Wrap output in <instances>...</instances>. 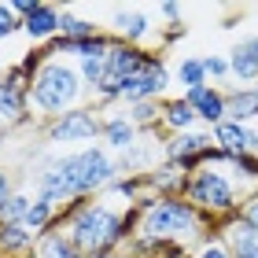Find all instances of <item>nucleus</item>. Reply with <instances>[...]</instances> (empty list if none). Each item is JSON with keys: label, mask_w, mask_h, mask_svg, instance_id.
Listing matches in <instances>:
<instances>
[{"label": "nucleus", "mask_w": 258, "mask_h": 258, "mask_svg": "<svg viewBox=\"0 0 258 258\" xmlns=\"http://www.w3.org/2000/svg\"><path fill=\"white\" fill-rule=\"evenodd\" d=\"M11 196H15V181H11V173H8L4 166H0V210L8 207V199H11Z\"/></svg>", "instance_id": "nucleus-26"}, {"label": "nucleus", "mask_w": 258, "mask_h": 258, "mask_svg": "<svg viewBox=\"0 0 258 258\" xmlns=\"http://www.w3.org/2000/svg\"><path fill=\"white\" fill-rule=\"evenodd\" d=\"M196 111H192V103L184 100V96H166L162 100V129L173 137V133H192V125H196Z\"/></svg>", "instance_id": "nucleus-18"}, {"label": "nucleus", "mask_w": 258, "mask_h": 258, "mask_svg": "<svg viewBox=\"0 0 258 258\" xmlns=\"http://www.w3.org/2000/svg\"><path fill=\"white\" fill-rule=\"evenodd\" d=\"M100 26L96 22H89V19H78V15H70V11L63 8V26H59V37H70V41H81V37H96Z\"/></svg>", "instance_id": "nucleus-20"}, {"label": "nucleus", "mask_w": 258, "mask_h": 258, "mask_svg": "<svg viewBox=\"0 0 258 258\" xmlns=\"http://www.w3.org/2000/svg\"><path fill=\"white\" fill-rule=\"evenodd\" d=\"M247 192L251 188L232 177V170H225V166H203V170L188 173L184 199H188L203 218H210L218 225V221L240 214V203H243V196H247Z\"/></svg>", "instance_id": "nucleus-5"}, {"label": "nucleus", "mask_w": 258, "mask_h": 258, "mask_svg": "<svg viewBox=\"0 0 258 258\" xmlns=\"http://www.w3.org/2000/svg\"><path fill=\"white\" fill-rule=\"evenodd\" d=\"M184 100L192 103V111H196V118L203 122L207 129H214V125H221L229 118L225 114V89L221 85H199V89H188V92H181Z\"/></svg>", "instance_id": "nucleus-9"}, {"label": "nucleus", "mask_w": 258, "mask_h": 258, "mask_svg": "<svg viewBox=\"0 0 258 258\" xmlns=\"http://www.w3.org/2000/svg\"><path fill=\"white\" fill-rule=\"evenodd\" d=\"M166 89H170V70H166V59L155 55L140 74H133L129 81H122V96L118 103H144V100H166Z\"/></svg>", "instance_id": "nucleus-7"}, {"label": "nucleus", "mask_w": 258, "mask_h": 258, "mask_svg": "<svg viewBox=\"0 0 258 258\" xmlns=\"http://www.w3.org/2000/svg\"><path fill=\"white\" fill-rule=\"evenodd\" d=\"M210 140L214 148L229 151V155H243V151H258V129L254 125H240V122H221L210 129Z\"/></svg>", "instance_id": "nucleus-12"}, {"label": "nucleus", "mask_w": 258, "mask_h": 258, "mask_svg": "<svg viewBox=\"0 0 258 258\" xmlns=\"http://www.w3.org/2000/svg\"><path fill=\"white\" fill-rule=\"evenodd\" d=\"M173 78L181 81V89H184V92H188V89H199V85H207L203 55H181V63H177V70H173Z\"/></svg>", "instance_id": "nucleus-19"}, {"label": "nucleus", "mask_w": 258, "mask_h": 258, "mask_svg": "<svg viewBox=\"0 0 258 258\" xmlns=\"http://www.w3.org/2000/svg\"><path fill=\"white\" fill-rule=\"evenodd\" d=\"M214 232L229 243L232 258H258V236L240 221V214H232V218H225V221H218Z\"/></svg>", "instance_id": "nucleus-14"}, {"label": "nucleus", "mask_w": 258, "mask_h": 258, "mask_svg": "<svg viewBox=\"0 0 258 258\" xmlns=\"http://www.w3.org/2000/svg\"><path fill=\"white\" fill-rule=\"evenodd\" d=\"M207 81H229V55H203Z\"/></svg>", "instance_id": "nucleus-25"}, {"label": "nucleus", "mask_w": 258, "mask_h": 258, "mask_svg": "<svg viewBox=\"0 0 258 258\" xmlns=\"http://www.w3.org/2000/svg\"><path fill=\"white\" fill-rule=\"evenodd\" d=\"M229 78L240 85H258V33L240 37L229 52Z\"/></svg>", "instance_id": "nucleus-13"}, {"label": "nucleus", "mask_w": 258, "mask_h": 258, "mask_svg": "<svg viewBox=\"0 0 258 258\" xmlns=\"http://www.w3.org/2000/svg\"><path fill=\"white\" fill-rule=\"evenodd\" d=\"M240 221L258 236V188L243 196V203H240Z\"/></svg>", "instance_id": "nucleus-24"}, {"label": "nucleus", "mask_w": 258, "mask_h": 258, "mask_svg": "<svg viewBox=\"0 0 258 258\" xmlns=\"http://www.w3.org/2000/svg\"><path fill=\"white\" fill-rule=\"evenodd\" d=\"M8 4H11V11H15V15H19V19H26V15H30V11H33V8H37V0H8Z\"/></svg>", "instance_id": "nucleus-27"}, {"label": "nucleus", "mask_w": 258, "mask_h": 258, "mask_svg": "<svg viewBox=\"0 0 258 258\" xmlns=\"http://www.w3.org/2000/svg\"><path fill=\"white\" fill-rule=\"evenodd\" d=\"M214 144L210 140V129H192V133H173L162 140V159L181 166L184 173H196L199 170V155Z\"/></svg>", "instance_id": "nucleus-8"}, {"label": "nucleus", "mask_w": 258, "mask_h": 258, "mask_svg": "<svg viewBox=\"0 0 258 258\" xmlns=\"http://www.w3.org/2000/svg\"><path fill=\"white\" fill-rule=\"evenodd\" d=\"M137 137H140V129L129 122V114H107L103 118V133H100V140H103V148L107 151H118V155H129V151L137 148Z\"/></svg>", "instance_id": "nucleus-15"}, {"label": "nucleus", "mask_w": 258, "mask_h": 258, "mask_svg": "<svg viewBox=\"0 0 258 258\" xmlns=\"http://www.w3.org/2000/svg\"><path fill=\"white\" fill-rule=\"evenodd\" d=\"M22 30V19L11 11L8 0H0V41H8V37H15V33Z\"/></svg>", "instance_id": "nucleus-23"}, {"label": "nucleus", "mask_w": 258, "mask_h": 258, "mask_svg": "<svg viewBox=\"0 0 258 258\" xmlns=\"http://www.w3.org/2000/svg\"><path fill=\"white\" fill-rule=\"evenodd\" d=\"M30 207H33V196L15 192V196L8 199V207L0 210V221H15V225H22V221H26V214H30Z\"/></svg>", "instance_id": "nucleus-21"}, {"label": "nucleus", "mask_w": 258, "mask_h": 258, "mask_svg": "<svg viewBox=\"0 0 258 258\" xmlns=\"http://www.w3.org/2000/svg\"><path fill=\"white\" fill-rule=\"evenodd\" d=\"M111 33L122 44H137V48H144V41L155 33V26H151V19L144 15V11L118 8V11H114V19H111Z\"/></svg>", "instance_id": "nucleus-11"}, {"label": "nucleus", "mask_w": 258, "mask_h": 258, "mask_svg": "<svg viewBox=\"0 0 258 258\" xmlns=\"http://www.w3.org/2000/svg\"><path fill=\"white\" fill-rule=\"evenodd\" d=\"M103 133V111L100 107H78L70 114L44 122V137L52 144H85V140H96Z\"/></svg>", "instance_id": "nucleus-6"}, {"label": "nucleus", "mask_w": 258, "mask_h": 258, "mask_svg": "<svg viewBox=\"0 0 258 258\" xmlns=\"http://www.w3.org/2000/svg\"><path fill=\"white\" fill-rule=\"evenodd\" d=\"M37 236L26 225L15 221H0V258H33L37 254Z\"/></svg>", "instance_id": "nucleus-16"}, {"label": "nucleus", "mask_w": 258, "mask_h": 258, "mask_svg": "<svg viewBox=\"0 0 258 258\" xmlns=\"http://www.w3.org/2000/svg\"><path fill=\"white\" fill-rule=\"evenodd\" d=\"M118 177H122V162H114V155L103 144H89L55 159L44 173H37L33 188H37V199L67 207L74 199H92L96 192H107Z\"/></svg>", "instance_id": "nucleus-2"}, {"label": "nucleus", "mask_w": 258, "mask_h": 258, "mask_svg": "<svg viewBox=\"0 0 258 258\" xmlns=\"http://www.w3.org/2000/svg\"><path fill=\"white\" fill-rule=\"evenodd\" d=\"M92 258H129L125 247H114V251H103V254H92Z\"/></svg>", "instance_id": "nucleus-29"}, {"label": "nucleus", "mask_w": 258, "mask_h": 258, "mask_svg": "<svg viewBox=\"0 0 258 258\" xmlns=\"http://www.w3.org/2000/svg\"><path fill=\"white\" fill-rule=\"evenodd\" d=\"M137 225H140V203L114 210L100 199H74V203L59 207L55 225L48 232H63L81 258H92V254L125 247L137 236Z\"/></svg>", "instance_id": "nucleus-1"}, {"label": "nucleus", "mask_w": 258, "mask_h": 258, "mask_svg": "<svg viewBox=\"0 0 258 258\" xmlns=\"http://www.w3.org/2000/svg\"><path fill=\"white\" fill-rule=\"evenodd\" d=\"M214 232V221L203 218L184 196H148L140 199V225L137 240L151 251L155 243H181L196 247Z\"/></svg>", "instance_id": "nucleus-3"}, {"label": "nucleus", "mask_w": 258, "mask_h": 258, "mask_svg": "<svg viewBox=\"0 0 258 258\" xmlns=\"http://www.w3.org/2000/svg\"><path fill=\"white\" fill-rule=\"evenodd\" d=\"M159 15H162V19H170V26H177L181 8H177V4H159Z\"/></svg>", "instance_id": "nucleus-28"}, {"label": "nucleus", "mask_w": 258, "mask_h": 258, "mask_svg": "<svg viewBox=\"0 0 258 258\" xmlns=\"http://www.w3.org/2000/svg\"><path fill=\"white\" fill-rule=\"evenodd\" d=\"M225 114H229V122H240V125L258 122V85L225 89Z\"/></svg>", "instance_id": "nucleus-17"}, {"label": "nucleus", "mask_w": 258, "mask_h": 258, "mask_svg": "<svg viewBox=\"0 0 258 258\" xmlns=\"http://www.w3.org/2000/svg\"><path fill=\"white\" fill-rule=\"evenodd\" d=\"M89 92L81 70L67 59H44V67L33 74L30 85V111H37L44 122L59 118V114H70L81 107V96Z\"/></svg>", "instance_id": "nucleus-4"}, {"label": "nucleus", "mask_w": 258, "mask_h": 258, "mask_svg": "<svg viewBox=\"0 0 258 258\" xmlns=\"http://www.w3.org/2000/svg\"><path fill=\"white\" fill-rule=\"evenodd\" d=\"M192 258H232V251H229V243L221 240L218 232H210V236H207L203 243H196Z\"/></svg>", "instance_id": "nucleus-22"}, {"label": "nucleus", "mask_w": 258, "mask_h": 258, "mask_svg": "<svg viewBox=\"0 0 258 258\" xmlns=\"http://www.w3.org/2000/svg\"><path fill=\"white\" fill-rule=\"evenodd\" d=\"M59 26H63V11L55 4H41V0H37V8L22 19V33H26L33 44H41V48L59 37Z\"/></svg>", "instance_id": "nucleus-10"}]
</instances>
